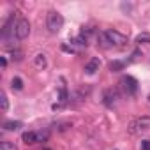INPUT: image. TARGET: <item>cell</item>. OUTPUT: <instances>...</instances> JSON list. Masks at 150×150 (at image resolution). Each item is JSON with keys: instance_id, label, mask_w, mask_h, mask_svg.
Here are the masks:
<instances>
[{"instance_id": "6da1fadb", "label": "cell", "mask_w": 150, "mask_h": 150, "mask_svg": "<svg viewBox=\"0 0 150 150\" xmlns=\"http://www.w3.org/2000/svg\"><path fill=\"white\" fill-rule=\"evenodd\" d=\"M62 27H64V16L57 11H50L46 16V28L51 34H57V32H60Z\"/></svg>"}, {"instance_id": "7a4b0ae2", "label": "cell", "mask_w": 150, "mask_h": 150, "mask_svg": "<svg viewBox=\"0 0 150 150\" xmlns=\"http://www.w3.org/2000/svg\"><path fill=\"white\" fill-rule=\"evenodd\" d=\"M104 42H108L110 46H125L127 44V37L124 34H120L118 30H106L101 34Z\"/></svg>"}, {"instance_id": "3957f363", "label": "cell", "mask_w": 150, "mask_h": 150, "mask_svg": "<svg viewBox=\"0 0 150 150\" xmlns=\"http://www.w3.org/2000/svg\"><path fill=\"white\" fill-rule=\"evenodd\" d=\"M148 129H150V117H139V118L131 120V124H129V132L131 134H138V132H143V131H148Z\"/></svg>"}, {"instance_id": "277c9868", "label": "cell", "mask_w": 150, "mask_h": 150, "mask_svg": "<svg viewBox=\"0 0 150 150\" xmlns=\"http://www.w3.org/2000/svg\"><path fill=\"white\" fill-rule=\"evenodd\" d=\"M28 34H30V23H28V20L20 18L14 23V35L18 39H25V37H28Z\"/></svg>"}, {"instance_id": "5b68a950", "label": "cell", "mask_w": 150, "mask_h": 150, "mask_svg": "<svg viewBox=\"0 0 150 150\" xmlns=\"http://www.w3.org/2000/svg\"><path fill=\"white\" fill-rule=\"evenodd\" d=\"M48 138V132H35V131H28V132H23L21 139L28 145H34V143H39V141H44Z\"/></svg>"}, {"instance_id": "8992f818", "label": "cell", "mask_w": 150, "mask_h": 150, "mask_svg": "<svg viewBox=\"0 0 150 150\" xmlns=\"http://www.w3.org/2000/svg\"><path fill=\"white\" fill-rule=\"evenodd\" d=\"M120 83H122V87L125 88L127 94H134V92L138 90V81H136L132 76H124Z\"/></svg>"}, {"instance_id": "52a82bcc", "label": "cell", "mask_w": 150, "mask_h": 150, "mask_svg": "<svg viewBox=\"0 0 150 150\" xmlns=\"http://www.w3.org/2000/svg\"><path fill=\"white\" fill-rule=\"evenodd\" d=\"M34 65L37 67V69H46V65H48V58H46V55L44 53H37L35 57H34Z\"/></svg>"}, {"instance_id": "ba28073f", "label": "cell", "mask_w": 150, "mask_h": 150, "mask_svg": "<svg viewBox=\"0 0 150 150\" xmlns=\"http://www.w3.org/2000/svg\"><path fill=\"white\" fill-rule=\"evenodd\" d=\"M99 65H101V60H99V58H92V60L85 65V71H87L88 74H94L96 71H99Z\"/></svg>"}, {"instance_id": "9c48e42d", "label": "cell", "mask_w": 150, "mask_h": 150, "mask_svg": "<svg viewBox=\"0 0 150 150\" xmlns=\"http://www.w3.org/2000/svg\"><path fill=\"white\" fill-rule=\"evenodd\" d=\"M20 127H21V122H18V120H7V122H4V131H16Z\"/></svg>"}, {"instance_id": "30bf717a", "label": "cell", "mask_w": 150, "mask_h": 150, "mask_svg": "<svg viewBox=\"0 0 150 150\" xmlns=\"http://www.w3.org/2000/svg\"><path fill=\"white\" fill-rule=\"evenodd\" d=\"M136 42L138 44H150V34H146V32L138 34L136 35Z\"/></svg>"}, {"instance_id": "8fae6325", "label": "cell", "mask_w": 150, "mask_h": 150, "mask_svg": "<svg viewBox=\"0 0 150 150\" xmlns=\"http://www.w3.org/2000/svg\"><path fill=\"white\" fill-rule=\"evenodd\" d=\"M0 104H2V111L9 110V101H7V94L6 92H0Z\"/></svg>"}, {"instance_id": "7c38bea8", "label": "cell", "mask_w": 150, "mask_h": 150, "mask_svg": "<svg viewBox=\"0 0 150 150\" xmlns=\"http://www.w3.org/2000/svg\"><path fill=\"white\" fill-rule=\"evenodd\" d=\"M115 97H117V94H115L113 90H108V92L104 94V99H106V104H108V106H111V104L115 103Z\"/></svg>"}, {"instance_id": "4fadbf2b", "label": "cell", "mask_w": 150, "mask_h": 150, "mask_svg": "<svg viewBox=\"0 0 150 150\" xmlns=\"http://www.w3.org/2000/svg\"><path fill=\"white\" fill-rule=\"evenodd\" d=\"M0 150H18V146H16L13 141H2V145H0Z\"/></svg>"}, {"instance_id": "5bb4252c", "label": "cell", "mask_w": 150, "mask_h": 150, "mask_svg": "<svg viewBox=\"0 0 150 150\" xmlns=\"http://www.w3.org/2000/svg\"><path fill=\"white\" fill-rule=\"evenodd\" d=\"M11 87L16 88V90H21V88H23V80H21V78H13Z\"/></svg>"}, {"instance_id": "9a60e30c", "label": "cell", "mask_w": 150, "mask_h": 150, "mask_svg": "<svg viewBox=\"0 0 150 150\" xmlns=\"http://www.w3.org/2000/svg\"><path fill=\"white\" fill-rule=\"evenodd\" d=\"M11 55H13V57H11V58H13V60H16V62H20V60H21V58H23V53H21V51H20V50H16V48H14V50H13V51H11Z\"/></svg>"}, {"instance_id": "2e32d148", "label": "cell", "mask_w": 150, "mask_h": 150, "mask_svg": "<svg viewBox=\"0 0 150 150\" xmlns=\"http://www.w3.org/2000/svg\"><path fill=\"white\" fill-rule=\"evenodd\" d=\"M122 67H124V62H111L110 64V69L111 71H120Z\"/></svg>"}, {"instance_id": "e0dca14e", "label": "cell", "mask_w": 150, "mask_h": 150, "mask_svg": "<svg viewBox=\"0 0 150 150\" xmlns=\"http://www.w3.org/2000/svg\"><path fill=\"white\" fill-rule=\"evenodd\" d=\"M141 150H150V141H148V139L141 141Z\"/></svg>"}, {"instance_id": "ac0fdd59", "label": "cell", "mask_w": 150, "mask_h": 150, "mask_svg": "<svg viewBox=\"0 0 150 150\" xmlns=\"http://www.w3.org/2000/svg\"><path fill=\"white\" fill-rule=\"evenodd\" d=\"M6 67H7V58L2 57V69H6Z\"/></svg>"}, {"instance_id": "d6986e66", "label": "cell", "mask_w": 150, "mask_h": 150, "mask_svg": "<svg viewBox=\"0 0 150 150\" xmlns=\"http://www.w3.org/2000/svg\"><path fill=\"white\" fill-rule=\"evenodd\" d=\"M44 150H50V148H44Z\"/></svg>"}, {"instance_id": "ffe728a7", "label": "cell", "mask_w": 150, "mask_h": 150, "mask_svg": "<svg viewBox=\"0 0 150 150\" xmlns=\"http://www.w3.org/2000/svg\"><path fill=\"white\" fill-rule=\"evenodd\" d=\"M148 99H150V96H148Z\"/></svg>"}]
</instances>
